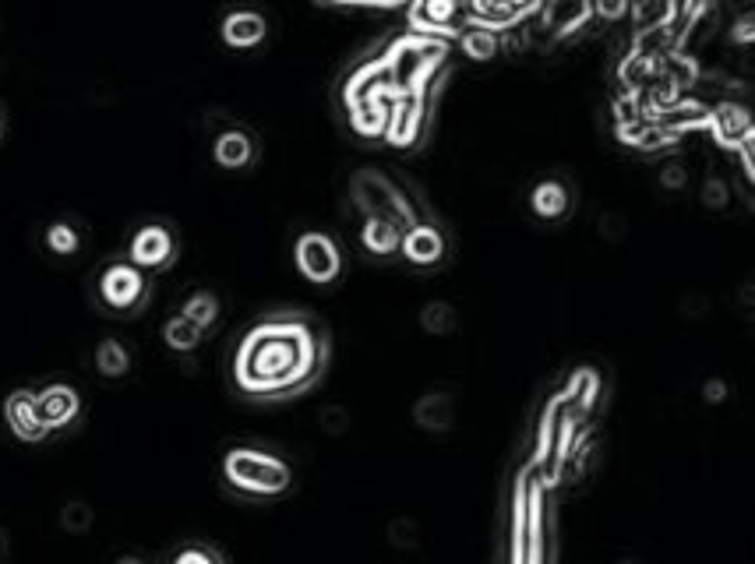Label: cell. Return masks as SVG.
Wrapping results in <instances>:
<instances>
[{
    "label": "cell",
    "mask_w": 755,
    "mask_h": 564,
    "mask_svg": "<svg viewBox=\"0 0 755 564\" xmlns=\"http://www.w3.org/2000/svg\"><path fill=\"white\" fill-rule=\"evenodd\" d=\"M403 226L396 219L385 216H367V223L360 226V244L371 254H396L399 244H403Z\"/></svg>",
    "instance_id": "obj_12"
},
{
    "label": "cell",
    "mask_w": 755,
    "mask_h": 564,
    "mask_svg": "<svg viewBox=\"0 0 755 564\" xmlns=\"http://www.w3.org/2000/svg\"><path fill=\"white\" fill-rule=\"evenodd\" d=\"M399 254H403V258L410 261V265H417V268L438 265V261H442V254H445L442 230H434V226H424V223L406 226L403 244H399Z\"/></svg>",
    "instance_id": "obj_6"
},
{
    "label": "cell",
    "mask_w": 755,
    "mask_h": 564,
    "mask_svg": "<svg viewBox=\"0 0 755 564\" xmlns=\"http://www.w3.org/2000/svg\"><path fill=\"white\" fill-rule=\"evenodd\" d=\"M223 473L233 487L244 490V494H255V498H272V494H283L290 487V466L269 452H255V448L226 452Z\"/></svg>",
    "instance_id": "obj_2"
},
{
    "label": "cell",
    "mask_w": 755,
    "mask_h": 564,
    "mask_svg": "<svg viewBox=\"0 0 755 564\" xmlns=\"http://www.w3.org/2000/svg\"><path fill=\"white\" fill-rule=\"evenodd\" d=\"M149 293V279L138 265L131 261H117L99 275V300L110 311H135Z\"/></svg>",
    "instance_id": "obj_4"
},
{
    "label": "cell",
    "mask_w": 755,
    "mask_h": 564,
    "mask_svg": "<svg viewBox=\"0 0 755 564\" xmlns=\"http://www.w3.org/2000/svg\"><path fill=\"white\" fill-rule=\"evenodd\" d=\"M417 131H420V103L406 96L403 103L389 113V127H385V134H389L392 145H410V141L417 138Z\"/></svg>",
    "instance_id": "obj_14"
},
{
    "label": "cell",
    "mask_w": 755,
    "mask_h": 564,
    "mask_svg": "<svg viewBox=\"0 0 755 564\" xmlns=\"http://www.w3.org/2000/svg\"><path fill=\"white\" fill-rule=\"evenodd\" d=\"M569 205H572V194H569V187L561 184V180H540V184L533 187V194H530V208L537 212L540 219H547V223H554V219L565 216Z\"/></svg>",
    "instance_id": "obj_13"
},
{
    "label": "cell",
    "mask_w": 755,
    "mask_h": 564,
    "mask_svg": "<svg viewBox=\"0 0 755 564\" xmlns=\"http://www.w3.org/2000/svg\"><path fill=\"white\" fill-rule=\"evenodd\" d=\"M39 399V413H43L46 431H57V427H68L71 420L78 416L82 402H78V392L71 385H50Z\"/></svg>",
    "instance_id": "obj_7"
},
{
    "label": "cell",
    "mask_w": 755,
    "mask_h": 564,
    "mask_svg": "<svg viewBox=\"0 0 755 564\" xmlns=\"http://www.w3.org/2000/svg\"><path fill=\"white\" fill-rule=\"evenodd\" d=\"M752 124H755L752 113H748L741 103H734V99H724V103H717L710 110V127H713V134H717L720 145H738Z\"/></svg>",
    "instance_id": "obj_9"
},
{
    "label": "cell",
    "mask_w": 755,
    "mask_h": 564,
    "mask_svg": "<svg viewBox=\"0 0 755 564\" xmlns=\"http://www.w3.org/2000/svg\"><path fill=\"white\" fill-rule=\"evenodd\" d=\"M318 364V349L304 325L272 321L247 335L237 353V381L247 392L276 395L304 385Z\"/></svg>",
    "instance_id": "obj_1"
},
{
    "label": "cell",
    "mask_w": 755,
    "mask_h": 564,
    "mask_svg": "<svg viewBox=\"0 0 755 564\" xmlns=\"http://www.w3.org/2000/svg\"><path fill=\"white\" fill-rule=\"evenodd\" d=\"M293 261H297V272L304 275L307 282H314V286H329V282H336L339 272H343V254H339L336 240L318 230L304 233V237L297 240Z\"/></svg>",
    "instance_id": "obj_3"
},
{
    "label": "cell",
    "mask_w": 755,
    "mask_h": 564,
    "mask_svg": "<svg viewBox=\"0 0 755 564\" xmlns=\"http://www.w3.org/2000/svg\"><path fill=\"white\" fill-rule=\"evenodd\" d=\"M459 18V0H420V22L427 29H449Z\"/></svg>",
    "instance_id": "obj_19"
},
{
    "label": "cell",
    "mask_w": 755,
    "mask_h": 564,
    "mask_svg": "<svg viewBox=\"0 0 755 564\" xmlns=\"http://www.w3.org/2000/svg\"><path fill=\"white\" fill-rule=\"evenodd\" d=\"M173 564H219V561L209 554V550H202V547H187V550H180V554L173 557Z\"/></svg>",
    "instance_id": "obj_25"
},
{
    "label": "cell",
    "mask_w": 755,
    "mask_h": 564,
    "mask_svg": "<svg viewBox=\"0 0 755 564\" xmlns=\"http://www.w3.org/2000/svg\"><path fill=\"white\" fill-rule=\"evenodd\" d=\"M632 4H636V0H590L593 18H597V22H607V25L625 22V18L632 15Z\"/></svg>",
    "instance_id": "obj_21"
},
{
    "label": "cell",
    "mask_w": 755,
    "mask_h": 564,
    "mask_svg": "<svg viewBox=\"0 0 755 564\" xmlns=\"http://www.w3.org/2000/svg\"><path fill=\"white\" fill-rule=\"evenodd\" d=\"M184 318H191L195 321L198 328H212L219 321V300H216V293H209V290H202V293H191L187 297V304H184Z\"/></svg>",
    "instance_id": "obj_17"
},
{
    "label": "cell",
    "mask_w": 755,
    "mask_h": 564,
    "mask_svg": "<svg viewBox=\"0 0 755 564\" xmlns=\"http://www.w3.org/2000/svg\"><path fill=\"white\" fill-rule=\"evenodd\" d=\"M212 159L223 170H247L251 159H255V141L247 138L244 131H223L216 145H212Z\"/></svg>",
    "instance_id": "obj_11"
},
{
    "label": "cell",
    "mask_w": 755,
    "mask_h": 564,
    "mask_svg": "<svg viewBox=\"0 0 755 564\" xmlns=\"http://www.w3.org/2000/svg\"><path fill=\"white\" fill-rule=\"evenodd\" d=\"M8 423L11 431L22 441H39L46 434L43 413H39V399L32 392H18L8 399Z\"/></svg>",
    "instance_id": "obj_10"
},
{
    "label": "cell",
    "mask_w": 755,
    "mask_h": 564,
    "mask_svg": "<svg viewBox=\"0 0 755 564\" xmlns=\"http://www.w3.org/2000/svg\"><path fill=\"white\" fill-rule=\"evenodd\" d=\"M269 36V25L258 11H230L223 22V43L233 50H255Z\"/></svg>",
    "instance_id": "obj_8"
},
{
    "label": "cell",
    "mask_w": 755,
    "mask_h": 564,
    "mask_svg": "<svg viewBox=\"0 0 755 564\" xmlns=\"http://www.w3.org/2000/svg\"><path fill=\"white\" fill-rule=\"evenodd\" d=\"M202 335H205L202 328H198L191 318H184V314H173V318L163 325V342L170 349H177V353H191V349H198Z\"/></svg>",
    "instance_id": "obj_16"
},
{
    "label": "cell",
    "mask_w": 755,
    "mask_h": 564,
    "mask_svg": "<svg viewBox=\"0 0 755 564\" xmlns=\"http://www.w3.org/2000/svg\"><path fill=\"white\" fill-rule=\"evenodd\" d=\"M117 564H145V561H138V557H120Z\"/></svg>",
    "instance_id": "obj_27"
},
{
    "label": "cell",
    "mask_w": 755,
    "mask_h": 564,
    "mask_svg": "<svg viewBox=\"0 0 755 564\" xmlns=\"http://www.w3.org/2000/svg\"><path fill=\"white\" fill-rule=\"evenodd\" d=\"M699 198H703V205L710 208V212H720V208L731 205V184L720 177H710L703 184V191H699Z\"/></svg>",
    "instance_id": "obj_22"
},
{
    "label": "cell",
    "mask_w": 755,
    "mask_h": 564,
    "mask_svg": "<svg viewBox=\"0 0 755 564\" xmlns=\"http://www.w3.org/2000/svg\"><path fill=\"white\" fill-rule=\"evenodd\" d=\"M685 184H688V166L685 163L671 159V163L660 166V187H667V191H681Z\"/></svg>",
    "instance_id": "obj_23"
},
{
    "label": "cell",
    "mask_w": 755,
    "mask_h": 564,
    "mask_svg": "<svg viewBox=\"0 0 755 564\" xmlns=\"http://www.w3.org/2000/svg\"><path fill=\"white\" fill-rule=\"evenodd\" d=\"M96 371L103 378H124L131 371V353L120 339H103L96 346Z\"/></svg>",
    "instance_id": "obj_15"
},
{
    "label": "cell",
    "mask_w": 755,
    "mask_h": 564,
    "mask_svg": "<svg viewBox=\"0 0 755 564\" xmlns=\"http://www.w3.org/2000/svg\"><path fill=\"white\" fill-rule=\"evenodd\" d=\"M498 46H501L498 32L487 29V25H477V29H470V32L463 36V53H466V57H473V60H491V57H498Z\"/></svg>",
    "instance_id": "obj_18"
},
{
    "label": "cell",
    "mask_w": 755,
    "mask_h": 564,
    "mask_svg": "<svg viewBox=\"0 0 755 564\" xmlns=\"http://www.w3.org/2000/svg\"><path fill=\"white\" fill-rule=\"evenodd\" d=\"M424 325L431 328V332H449V328L456 325V314H452V307H445V304H431L424 311Z\"/></svg>",
    "instance_id": "obj_24"
},
{
    "label": "cell",
    "mask_w": 755,
    "mask_h": 564,
    "mask_svg": "<svg viewBox=\"0 0 755 564\" xmlns=\"http://www.w3.org/2000/svg\"><path fill=\"white\" fill-rule=\"evenodd\" d=\"M46 247H50L53 254H75L78 247H82V237H78L75 226L53 223L50 230H46Z\"/></svg>",
    "instance_id": "obj_20"
},
{
    "label": "cell",
    "mask_w": 755,
    "mask_h": 564,
    "mask_svg": "<svg viewBox=\"0 0 755 564\" xmlns=\"http://www.w3.org/2000/svg\"><path fill=\"white\" fill-rule=\"evenodd\" d=\"M600 226H604L600 233H604V237H614V240L625 233V230H621V226H625V223H621V216H604V219H600Z\"/></svg>",
    "instance_id": "obj_26"
},
{
    "label": "cell",
    "mask_w": 755,
    "mask_h": 564,
    "mask_svg": "<svg viewBox=\"0 0 755 564\" xmlns=\"http://www.w3.org/2000/svg\"><path fill=\"white\" fill-rule=\"evenodd\" d=\"M173 251H177V244H173L166 226H142L128 244V261L142 272H159L173 261Z\"/></svg>",
    "instance_id": "obj_5"
}]
</instances>
